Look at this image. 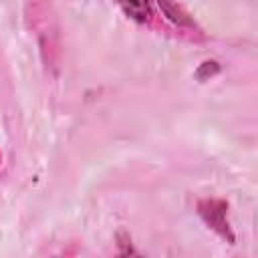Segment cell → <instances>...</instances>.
I'll list each match as a JSON object with an SVG mask.
<instances>
[{"label":"cell","mask_w":258,"mask_h":258,"mask_svg":"<svg viewBox=\"0 0 258 258\" xmlns=\"http://www.w3.org/2000/svg\"><path fill=\"white\" fill-rule=\"evenodd\" d=\"M218 71H220V64H218L216 60H206V62H202V64H200V69L196 71V77H198L200 81H204V79H208V77L216 75Z\"/></svg>","instance_id":"277c9868"},{"label":"cell","mask_w":258,"mask_h":258,"mask_svg":"<svg viewBox=\"0 0 258 258\" xmlns=\"http://www.w3.org/2000/svg\"><path fill=\"white\" fill-rule=\"evenodd\" d=\"M157 6L161 8V12H163V16L169 20V22H173V24H177V26H194V20L187 16V12H183L175 2H171V0H157Z\"/></svg>","instance_id":"3957f363"},{"label":"cell","mask_w":258,"mask_h":258,"mask_svg":"<svg viewBox=\"0 0 258 258\" xmlns=\"http://www.w3.org/2000/svg\"><path fill=\"white\" fill-rule=\"evenodd\" d=\"M127 18L143 24L151 18V6L147 0H117Z\"/></svg>","instance_id":"7a4b0ae2"},{"label":"cell","mask_w":258,"mask_h":258,"mask_svg":"<svg viewBox=\"0 0 258 258\" xmlns=\"http://www.w3.org/2000/svg\"><path fill=\"white\" fill-rule=\"evenodd\" d=\"M198 214L200 218L228 244H234V232L228 224V204L224 200H200L198 202Z\"/></svg>","instance_id":"6da1fadb"}]
</instances>
